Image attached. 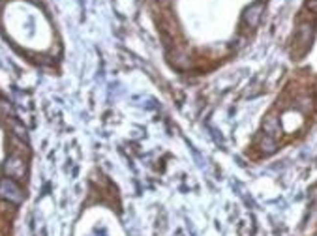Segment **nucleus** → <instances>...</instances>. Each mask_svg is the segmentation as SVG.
Wrapping results in <instances>:
<instances>
[{
	"mask_svg": "<svg viewBox=\"0 0 317 236\" xmlns=\"http://www.w3.org/2000/svg\"><path fill=\"white\" fill-rule=\"evenodd\" d=\"M0 199L12 202V204H21L23 202V190L17 186L13 178L0 180Z\"/></svg>",
	"mask_w": 317,
	"mask_h": 236,
	"instance_id": "1",
	"label": "nucleus"
},
{
	"mask_svg": "<svg viewBox=\"0 0 317 236\" xmlns=\"http://www.w3.org/2000/svg\"><path fill=\"white\" fill-rule=\"evenodd\" d=\"M4 172L13 180H23L26 174V163L19 156H10L4 163Z\"/></svg>",
	"mask_w": 317,
	"mask_h": 236,
	"instance_id": "2",
	"label": "nucleus"
},
{
	"mask_svg": "<svg viewBox=\"0 0 317 236\" xmlns=\"http://www.w3.org/2000/svg\"><path fill=\"white\" fill-rule=\"evenodd\" d=\"M263 128H265V135H269L272 139H276V137L280 135V122H278V118H276L274 114H269V116L265 118Z\"/></svg>",
	"mask_w": 317,
	"mask_h": 236,
	"instance_id": "3",
	"label": "nucleus"
},
{
	"mask_svg": "<svg viewBox=\"0 0 317 236\" xmlns=\"http://www.w3.org/2000/svg\"><path fill=\"white\" fill-rule=\"evenodd\" d=\"M261 11H263V8H261V4H253L251 8H249L248 11H246V21L249 22V26H255L257 22H259L261 19Z\"/></svg>",
	"mask_w": 317,
	"mask_h": 236,
	"instance_id": "4",
	"label": "nucleus"
},
{
	"mask_svg": "<svg viewBox=\"0 0 317 236\" xmlns=\"http://www.w3.org/2000/svg\"><path fill=\"white\" fill-rule=\"evenodd\" d=\"M261 150L267 152V154H272L276 150V139H272L269 135H265V139L261 141Z\"/></svg>",
	"mask_w": 317,
	"mask_h": 236,
	"instance_id": "5",
	"label": "nucleus"
},
{
	"mask_svg": "<svg viewBox=\"0 0 317 236\" xmlns=\"http://www.w3.org/2000/svg\"><path fill=\"white\" fill-rule=\"evenodd\" d=\"M308 6H310V8H312V10H316V11H317V0H312V2H310V4H308Z\"/></svg>",
	"mask_w": 317,
	"mask_h": 236,
	"instance_id": "6",
	"label": "nucleus"
}]
</instances>
